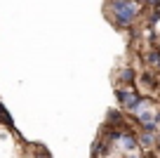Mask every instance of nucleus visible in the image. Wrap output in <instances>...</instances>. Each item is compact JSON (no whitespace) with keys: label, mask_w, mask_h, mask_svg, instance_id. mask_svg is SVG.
Wrapping results in <instances>:
<instances>
[{"label":"nucleus","mask_w":160,"mask_h":158,"mask_svg":"<svg viewBox=\"0 0 160 158\" xmlns=\"http://www.w3.org/2000/svg\"><path fill=\"white\" fill-rule=\"evenodd\" d=\"M108 12L118 29H130L139 14V0H108Z\"/></svg>","instance_id":"1"},{"label":"nucleus","mask_w":160,"mask_h":158,"mask_svg":"<svg viewBox=\"0 0 160 158\" xmlns=\"http://www.w3.org/2000/svg\"><path fill=\"white\" fill-rule=\"evenodd\" d=\"M115 97L127 111H141L146 106V97L139 94L134 87H115Z\"/></svg>","instance_id":"2"},{"label":"nucleus","mask_w":160,"mask_h":158,"mask_svg":"<svg viewBox=\"0 0 160 158\" xmlns=\"http://www.w3.org/2000/svg\"><path fill=\"white\" fill-rule=\"evenodd\" d=\"M120 146L125 149V151H134V149L139 146V139L134 137V132H132V130H122V137H120Z\"/></svg>","instance_id":"3"},{"label":"nucleus","mask_w":160,"mask_h":158,"mask_svg":"<svg viewBox=\"0 0 160 158\" xmlns=\"http://www.w3.org/2000/svg\"><path fill=\"white\" fill-rule=\"evenodd\" d=\"M118 83L127 85V87H134V71H132L130 66L120 69V71H118Z\"/></svg>","instance_id":"4"},{"label":"nucleus","mask_w":160,"mask_h":158,"mask_svg":"<svg viewBox=\"0 0 160 158\" xmlns=\"http://www.w3.org/2000/svg\"><path fill=\"white\" fill-rule=\"evenodd\" d=\"M108 128H125V120H122V113L115 109L108 111Z\"/></svg>","instance_id":"5"},{"label":"nucleus","mask_w":160,"mask_h":158,"mask_svg":"<svg viewBox=\"0 0 160 158\" xmlns=\"http://www.w3.org/2000/svg\"><path fill=\"white\" fill-rule=\"evenodd\" d=\"M146 64L160 66V45H158V47H151L148 52H146Z\"/></svg>","instance_id":"6"},{"label":"nucleus","mask_w":160,"mask_h":158,"mask_svg":"<svg viewBox=\"0 0 160 158\" xmlns=\"http://www.w3.org/2000/svg\"><path fill=\"white\" fill-rule=\"evenodd\" d=\"M155 134H151V132H141V137H139V146H144V149H153L155 146Z\"/></svg>","instance_id":"7"},{"label":"nucleus","mask_w":160,"mask_h":158,"mask_svg":"<svg viewBox=\"0 0 160 158\" xmlns=\"http://www.w3.org/2000/svg\"><path fill=\"white\" fill-rule=\"evenodd\" d=\"M141 83L148 85V87H155V85H158V83H155V76H153V73H144V76H141Z\"/></svg>","instance_id":"8"},{"label":"nucleus","mask_w":160,"mask_h":158,"mask_svg":"<svg viewBox=\"0 0 160 158\" xmlns=\"http://www.w3.org/2000/svg\"><path fill=\"white\" fill-rule=\"evenodd\" d=\"M0 123H5V125H12V118H10V113L5 111V106L0 104Z\"/></svg>","instance_id":"9"},{"label":"nucleus","mask_w":160,"mask_h":158,"mask_svg":"<svg viewBox=\"0 0 160 158\" xmlns=\"http://www.w3.org/2000/svg\"><path fill=\"white\" fill-rule=\"evenodd\" d=\"M125 158H137V156H125Z\"/></svg>","instance_id":"10"}]
</instances>
